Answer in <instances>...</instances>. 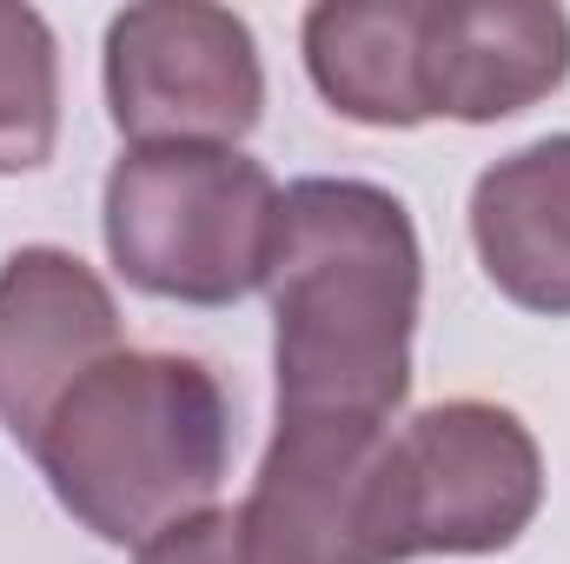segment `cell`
<instances>
[{
    "instance_id": "cell-1",
    "label": "cell",
    "mask_w": 570,
    "mask_h": 564,
    "mask_svg": "<svg viewBox=\"0 0 570 564\" xmlns=\"http://www.w3.org/2000/svg\"><path fill=\"white\" fill-rule=\"evenodd\" d=\"M266 299L279 425H392L405 412L425 253L399 193L372 179L285 186Z\"/></svg>"
},
{
    "instance_id": "cell-2",
    "label": "cell",
    "mask_w": 570,
    "mask_h": 564,
    "mask_svg": "<svg viewBox=\"0 0 570 564\" xmlns=\"http://www.w3.org/2000/svg\"><path fill=\"white\" fill-rule=\"evenodd\" d=\"M47 492L100 545H153L213 512L233 465L226 386L186 352H114L27 445Z\"/></svg>"
},
{
    "instance_id": "cell-3",
    "label": "cell",
    "mask_w": 570,
    "mask_h": 564,
    "mask_svg": "<svg viewBox=\"0 0 570 564\" xmlns=\"http://www.w3.org/2000/svg\"><path fill=\"white\" fill-rule=\"evenodd\" d=\"M279 179L239 146H127L100 193L107 260L173 305H239L266 292L279 246Z\"/></svg>"
},
{
    "instance_id": "cell-4",
    "label": "cell",
    "mask_w": 570,
    "mask_h": 564,
    "mask_svg": "<svg viewBox=\"0 0 570 564\" xmlns=\"http://www.w3.org/2000/svg\"><path fill=\"white\" fill-rule=\"evenodd\" d=\"M544 505V451L531 425L491 399H444L392 425L379 458L385 564L484 558L531 532Z\"/></svg>"
},
{
    "instance_id": "cell-5",
    "label": "cell",
    "mask_w": 570,
    "mask_h": 564,
    "mask_svg": "<svg viewBox=\"0 0 570 564\" xmlns=\"http://www.w3.org/2000/svg\"><path fill=\"white\" fill-rule=\"evenodd\" d=\"M107 114L134 146H239L266 120L253 27L206 0H146L114 13Z\"/></svg>"
},
{
    "instance_id": "cell-6",
    "label": "cell",
    "mask_w": 570,
    "mask_h": 564,
    "mask_svg": "<svg viewBox=\"0 0 570 564\" xmlns=\"http://www.w3.org/2000/svg\"><path fill=\"white\" fill-rule=\"evenodd\" d=\"M392 425H273L239 512L246 564H385L379 458Z\"/></svg>"
},
{
    "instance_id": "cell-7",
    "label": "cell",
    "mask_w": 570,
    "mask_h": 564,
    "mask_svg": "<svg viewBox=\"0 0 570 564\" xmlns=\"http://www.w3.org/2000/svg\"><path fill=\"white\" fill-rule=\"evenodd\" d=\"M114 352H127L107 280L67 246H20L0 266V425L33 445L47 412Z\"/></svg>"
},
{
    "instance_id": "cell-8",
    "label": "cell",
    "mask_w": 570,
    "mask_h": 564,
    "mask_svg": "<svg viewBox=\"0 0 570 564\" xmlns=\"http://www.w3.org/2000/svg\"><path fill=\"white\" fill-rule=\"evenodd\" d=\"M570 80V13L524 0H425L431 120L491 127Z\"/></svg>"
},
{
    "instance_id": "cell-9",
    "label": "cell",
    "mask_w": 570,
    "mask_h": 564,
    "mask_svg": "<svg viewBox=\"0 0 570 564\" xmlns=\"http://www.w3.org/2000/svg\"><path fill=\"white\" fill-rule=\"evenodd\" d=\"M471 246L511 305L570 319V134L518 146L478 173Z\"/></svg>"
},
{
    "instance_id": "cell-10",
    "label": "cell",
    "mask_w": 570,
    "mask_h": 564,
    "mask_svg": "<svg viewBox=\"0 0 570 564\" xmlns=\"http://www.w3.org/2000/svg\"><path fill=\"white\" fill-rule=\"evenodd\" d=\"M305 74L358 127H425V0H325L305 13Z\"/></svg>"
},
{
    "instance_id": "cell-11",
    "label": "cell",
    "mask_w": 570,
    "mask_h": 564,
    "mask_svg": "<svg viewBox=\"0 0 570 564\" xmlns=\"http://www.w3.org/2000/svg\"><path fill=\"white\" fill-rule=\"evenodd\" d=\"M60 140V47L33 7L0 0V173H33Z\"/></svg>"
},
{
    "instance_id": "cell-12",
    "label": "cell",
    "mask_w": 570,
    "mask_h": 564,
    "mask_svg": "<svg viewBox=\"0 0 570 564\" xmlns=\"http://www.w3.org/2000/svg\"><path fill=\"white\" fill-rule=\"evenodd\" d=\"M134 564H246V545H239V512L233 505H213L173 532H159L153 545H140Z\"/></svg>"
}]
</instances>
